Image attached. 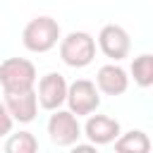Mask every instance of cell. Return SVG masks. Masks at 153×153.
I'll return each mask as SVG.
<instances>
[{
  "mask_svg": "<svg viewBox=\"0 0 153 153\" xmlns=\"http://www.w3.org/2000/svg\"><path fill=\"white\" fill-rule=\"evenodd\" d=\"M60 57L67 67L81 69L93 62L96 57V38L86 31H72L60 38Z\"/></svg>",
  "mask_w": 153,
  "mask_h": 153,
  "instance_id": "obj_2",
  "label": "cell"
},
{
  "mask_svg": "<svg viewBox=\"0 0 153 153\" xmlns=\"http://www.w3.org/2000/svg\"><path fill=\"white\" fill-rule=\"evenodd\" d=\"M115 151L120 153H148L151 151V139L141 129H131L127 134H120L115 139Z\"/></svg>",
  "mask_w": 153,
  "mask_h": 153,
  "instance_id": "obj_11",
  "label": "cell"
},
{
  "mask_svg": "<svg viewBox=\"0 0 153 153\" xmlns=\"http://www.w3.org/2000/svg\"><path fill=\"white\" fill-rule=\"evenodd\" d=\"M120 122L115 117H108V115H91L84 124V136L93 143V146H105V143H112L117 136H120Z\"/></svg>",
  "mask_w": 153,
  "mask_h": 153,
  "instance_id": "obj_9",
  "label": "cell"
},
{
  "mask_svg": "<svg viewBox=\"0 0 153 153\" xmlns=\"http://www.w3.org/2000/svg\"><path fill=\"white\" fill-rule=\"evenodd\" d=\"M5 108L7 112L12 115L14 122H31L38 112V98H36V91L33 88H26V91H12V93H5Z\"/></svg>",
  "mask_w": 153,
  "mask_h": 153,
  "instance_id": "obj_8",
  "label": "cell"
},
{
  "mask_svg": "<svg viewBox=\"0 0 153 153\" xmlns=\"http://www.w3.org/2000/svg\"><path fill=\"white\" fill-rule=\"evenodd\" d=\"M36 79V65L26 57H7L0 62V86L5 93L33 88Z\"/></svg>",
  "mask_w": 153,
  "mask_h": 153,
  "instance_id": "obj_3",
  "label": "cell"
},
{
  "mask_svg": "<svg viewBox=\"0 0 153 153\" xmlns=\"http://www.w3.org/2000/svg\"><path fill=\"white\" fill-rule=\"evenodd\" d=\"M131 76H134V81L141 88H148L153 84V55L143 53V55L134 57V62H131Z\"/></svg>",
  "mask_w": 153,
  "mask_h": 153,
  "instance_id": "obj_12",
  "label": "cell"
},
{
  "mask_svg": "<svg viewBox=\"0 0 153 153\" xmlns=\"http://www.w3.org/2000/svg\"><path fill=\"white\" fill-rule=\"evenodd\" d=\"M36 98H38V105L41 108L57 110L65 103V98H67V81H65V76L57 74V72H50V74L41 76Z\"/></svg>",
  "mask_w": 153,
  "mask_h": 153,
  "instance_id": "obj_7",
  "label": "cell"
},
{
  "mask_svg": "<svg viewBox=\"0 0 153 153\" xmlns=\"http://www.w3.org/2000/svg\"><path fill=\"white\" fill-rule=\"evenodd\" d=\"M48 134L55 146H72L81 136V124L74 112L57 108V110H53V115L48 120Z\"/></svg>",
  "mask_w": 153,
  "mask_h": 153,
  "instance_id": "obj_5",
  "label": "cell"
},
{
  "mask_svg": "<svg viewBox=\"0 0 153 153\" xmlns=\"http://www.w3.org/2000/svg\"><path fill=\"white\" fill-rule=\"evenodd\" d=\"M65 103L69 105V112L79 115H91L98 110L100 105V91L93 81L88 79H76L72 84H67V98Z\"/></svg>",
  "mask_w": 153,
  "mask_h": 153,
  "instance_id": "obj_4",
  "label": "cell"
},
{
  "mask_svg": "<svg viewBox=\"0 0 153 153\" xmlns=\"http://www.w3.org/2000/svg\"><path fill=\"white\" fill-rule=\"evenodd\" d=\"M60 41V24L53 17H33L24 31H22V43L31 53H48L55 48Z\"/></svg>",
  "mask_w": 153,
  "mask_h": 153,
  "instance_id": "obj_1",
  "label": "cell"
},
{
  "mask_svg": "<svg viewBox=\"0 0 153 153\" xmlns=\"http://www.w3.org/2000/svg\"><path fill=\"white\" fill-rule=\"evenodd\" d=\"M98 48L103 50L105 57L120 62V60H124V57L129 55V50H131V38H129V33H127L120 24H105V26L100 29V33H98Z\"/></svg>",
  "mask_w": 153,
  "mask_h": 153,
  "instance_id": "obj_6",
  "label": "cell"
},
{
  "mask_svg": "<svg viewBox=\"0 0 153 153\" xmlns=\"http://www.w3.org/2000/svg\"><path fill=\"white\" fill-rule=\"evenodd\" d=\"M96 86L105 96H122L129 88V76L120 65H103L96 74Z\"/></svg>",
  "mask_w": 153,
  "mask_h": 153,
  "instance_id": "obj_10",
  "label": "cell"
},
{
  "mask_svg": "<svg viewBox=\"0 0 153 153\" xmlns=\"http://www.w3.org/2000/svg\"><path fill=\"white\" fill-rule=\"evenodd\" d=\"M12 124H14V120H12V115L7 112V108H5V103H0V136H5V134H10V131H12Z\"/></svg>",
  "mask_w": 153,
  "mask_h": 153,
  "instance_id": "obj_14",
  "label": "cell"
},
{
  "mask_svg": "<svg viewBox=\"0 0 153 153\" xmlns=\"http://www.w3.org/2000/svg\"><path fill=\"white\" fill-rule=\"evenodd\" d=\"M5 151L7 153H33V151H38V139L31 131L12 134L7 139V143H5Z\"/></svg>",
  "mask_w": 153,
  "mask_h": 153,
  "instance_id": "obj_13",
  "label": "cell"
}]
</instances>
